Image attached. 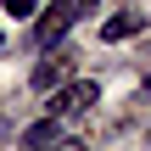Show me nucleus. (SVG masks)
Listing matches in <instances>:
<instances>
[{"label": "nucleus", "instance_id": "f257e3e1", "mask_svg": "<svg viewBox=\"0 0 151 151\" xmlns=\"http://www.w3.org/2000/svg\"><path fill=\"white\" fill-rule=\"evenodd\" d=\"M73 0H56V6H45L39 11V22H34V34H28V45L34 50H56L62 39H67V28H73Z\"/></svg>", "mask_w": 151, "mask_h": 151}, {"label": "nucleus", "instance_id": "f03ea898", "mask_svg": "<svg viewBox=\"0 0 151 151\" xmlns=\"http://www.w3.org/2000/svg\"><path fill=\"white\" fill-rule=\"evenodd\" d=\"M95 101H101V84H95V78H73V84H67V90L56 95V118H73V112H90Z\"/></svg>", "mask_w": 151, "mask_h": 151}, {"label": "nucleus", "instance_id": "7ed1b4c3", "mask_svg": "<svg viewBox=\"0 0 151 151\" xmlns=\"http://www.w3.org/2000/svg\"><path fill=\"white\" fill-rule=\"evenodd\" d=\"M62 140H67V123L62 118H39V123L22 129V151H50V146H62Z\"/></svg>", "mask_w": 151, "mask_h": 151}, {"label": "nucleus", "instance_id": "20e7f679", "mask_svg": "<svg viewBox=\"0 0 151 151\" xmlns=\"http://www.w3.org/2000/svg\"><path fill=\"white\" fill-rule=\"evenodd\" d=\"M134 34H140V17H134V11H118V17L101 28V39H106V45H118V39H134Z\"/></svg>", "mask_w": 151, "mask_h": 151}, {"label": "nucleus", "instance_id": "39448f33", "mask_svg": "<svg viewBox=\"0 0 151 151\" xmlns=\"http://www.w3.org/2000/svg\"><path fill=\"white\" fill-rule=\"evenodd\" d=\"M45 56H50V62H39V67H34V90H50V84L67 73V56H56V50H45Z\"/></svg>", "mask_w": 151, "mask_h": 151}, {"label": "nucleus", "instance_id": "423d86ee", "mask_svg": "<svg viewBox=\"0 0 151 151\" xmlns=\"http://www.w3.org/2000/svg\"><path fill=\"white\" fill-rule=\"evenodd\" d=\"M6 11H11V17H34V11H39V0H6Z\"/></svg>", "mask_w": 151, "mask_h": 151}, {"label": "nucleus", "instance_id": "0eeeda50", "mask_svg": "<svg viewBox=\"0 0 151 151\" xmlns=\"http://www.w3.org/2000/svg\"><path fill=\"white\" fill-rule=\"evenodd\" d=\"M56 151H84V146H78V140H62V146H56Z\"/></svg>", "mask_w": 151, "mask_h": 151}, {"label": "nucleus", "instance_id": "6e6552de", "mask_svg": "<svg viewBox=\"0 0 151 151\" xmlns=\"http://www.w3.org/2000/svg\"><path fill=\"white\" fill-rule=\"evenodd\" d=\"M90 6H95V0H73V11H90Z\"/></svg>", "mask_w": 151, "mask_h": 151}, {"label": "nucleus", "instance_id": "1a4fd4ad", "mask_svg": "<svg viewBox=\"0 0 151 151\" xmlns=\"http://www.w3.org/2000/svg\"><path fill=\"white\" fill-rule=\"evenodd\" d=\"M0 50H6V34H0Z\"/></svg>", "mask_w": 151, "mask_h": 151}]
</instances>
